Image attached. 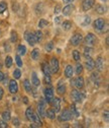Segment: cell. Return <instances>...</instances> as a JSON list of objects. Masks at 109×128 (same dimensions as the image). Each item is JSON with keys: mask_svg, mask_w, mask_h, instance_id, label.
Segmentation results:
<instances>
[{"mask_svg": "<svg viewBox=\"0 0 109 128\" xmlns=\"http://www.w3.org/2000/svg\"><path fill=\"white\" fill-rule=\"evenodd\" d=\"M71 97H72V100L75 103H82L84 101V99H85V94H82V92H80L79 90H74L71 92Z\"/></svg>", "mask_w": 109, "mask_h": 128, "instance_id": "obj_1", "label": "cell"}, {"mask_svg": "<svg viewBox=\"0 0 109 128\" xmlns=\"http://www.w3.org/2000/svg\"><path fill=\"white\" fill-rule=\"evenodd\" d=\"M44 94V100L46 103H51L52 100L54 99V90L52 88H45L43 90Z\"/></svg>", "mask_w": 109, "mask_h": 128, "instance_id": "obj_2", "label": "cell"}, {"mask_svg": "<svg viewBox=\"0 0 109 128\" xmlns=\"http://www.w3.org/2000/svg\"><path fill=\"white\" fill-rule=\"evenodd\" d=\"M73 118V114L71 113V111L69 110H64V112L60 115L59 117V121L61 122H66V121H69Z\"/></svg>", "mask_w": 109, "mask_h": 128, "instance_id": "obj_3", "label": "cell"}, {"mask_svg": "<svg viewBox=\"0 0 109 128\" xmlns=\"http://www.w3.org/2000/svg\"><path fill=\"white\" fill-rule=\"evenodd\" d=\"M45 100L44 99H40L39 103H38V107H37V112L40 117H44L45 116Z\"/></svg>", "mask_w": 109, "mask_h": 128, "instance_id": "obj_4", "label": "cell"}, {"mask_svg": "<svg viewBox=\"0 0 109 128\" xmlns=\"http://www.w3.org/2000/svg\"><path fill=\"white\" fill-rule=\"evenodd\" d=\"M59 68H60V64H59V60L57 58H52L51 60V65H50V69H51V72L52 73H57L59 71Z\"/></svg>", "mask_w": 109, "mask_h": 128, "instance_id": "obj_5", "label": "cell"}, {"mask_svg": "<svg viewBox=\"0 0 109 128\" xmlns=\"http://www.w3.org/2000/svg\"><path fill=\"white\" fill-rule=\"evenodd\" d=\"M71 84L76 86L77 88H82L84 86V78L82 76H78L71 82Z\"/></svg>", "mask_w": 109, "mask_h": 128, "instance_id": "obj_6", "label": "cell"}, {"mask_svg": "<svg viewBox=\"0 0 109 128\" xmlns=\"http://www.w3.org/2000/svg\"><path fill=\"white\" fill-rule=\"evenodd\" d=\"M24 38H25V40L27 41V43H28L30 46L36 45V37H35V33H30V32H26Z\"/></svg>", "mask_w": 109, "mask_h": 128, "instance_id": "obj_7", "label": "cell"}, {"mask_svg": "<svg viewBox=\"0 0 109 128\" xmlns=\"http://www.w3.org/2000/svg\"><path fill=\"white\" fill-rule=\"evenodd\" d=\"M82 41H83V36H82L81 34H75V35L71 38V44H72L73 46L80 45Z\"/></svg>", "mask_w": 109, "mask_h": 128, "instance_id": "obj_8", "label": "cell"}, {"mask_svg": "<svg viewBox=\"0 0 109 128\" xmlns=\"http://www.w3.org/2000/svg\"><path fill=\"white\" fill-rule=\"evenodd\" d=\"M85 43H86L87 46H89V47L94 46L95 43H96V37L93 35V34L89 33V34L86 36V38H85Z\"/></svg>", "mask_w": 109, "mask_h": 128, "instance_id": "obj_9", "label": "cell"}, {"mask_svg": "<svg viewBox=\"0 0 109 128\" xmlns=\"http://www.w3.org/2000/svg\"><path fill=\"white\" fill-rule=\"evenodd\" d=\"M95 4V0H84L82 3V8L84 11H88L90 10Z\"/></svg>", "mask_w": 109, "mask_h": 128, "instance_id": "obj_10", "label": "cell"}, {"mask_svg": "<svg viewBox=\"0 0 109 128\" xmlns=\"http://www.w3.org/2000/svg\"><path fill=\"white\" fill-rule=\"evenodd\" d=\"M9 92L13 94L18 92V84L15 82V79H12V80L9 82Z\"/></svg>", "mask_w": 109, "mask_h": 128, "instance_id": "obj_11", "label": "cell"}, {"mask_svg": "<svg viewBox=\"0 0 109 128\" xmlns=\"http://www.w3.org/2000/svg\"><path fill=\"white\" fill-rule=\"evenodd\" d=\"M105 26V20L103 18H97L94 22V28L97 30H102Z\"/></svg>", "mask_w": 109, "mask_h": 128, "instance_id": "obj_12", "label": "cell"}, {"mask_svg": "<svg viewBox=\"0 0 109 128\" xmlns=\"http://www.w3.org/2000/svg\"><path fill=\"white\" fill-rule=\"evenodd\" d=\"M75 9V6L73 4H68L67 6L64 7V9L62 10V12H63V14L65 15V16H69V15L72 14V12L74 11Z\"/></svg>", "mask_w": 109, "mask_h": 128, "instance_id": "obj_13", "label": "cell"}, {"mask_svg": "<svg viewBox=\"0 0 109 128\" xmlns=\"http://www.w3.org/2000/svg\"><path fill=\"white\" fill-rule=\"evenodd\" d=\"M51 103H52V105H53V107H54L53 110L56 112V113L60 112V110H61V99H59V98L53 99Z\"/></svg>", "mask_w": 109, "mask_h": 128, "instance_id": "obj_14", "label": "cell"}, {"mask_svg": "<svg viewBox=\"0 0 109 128\" xmlns=\"http://www.w3.org/2000/svg\"><path fill=\"white\" fill-rule=\"evenodd\" d=\"M95 66H96V68H97V70L99 72L104 70V60H103L102 57H98L97 58V60L95 62Z\"/></svg>", "mask_w": 109, "mask_h": 128, "instance_id": "obj_15", "label": "cell"}, {"mask_svg": "<svg viewBox=\"0 0 109 128\" xmlns=\"http://www.w3.org/2000/svg\"><path fill=\"white\" fill-rule=\"evenodd\" d=\"M85 65H86V68L88 70H93L95 68V61L93 60L91 57H88L87 60H86V63H85Z\"/></svg>", "mask_w": 109, "mask_h": 128, "instance_id": "obj_16", "label": "cell"}, {"mask_svg": "<svg viewBox=\"0 0 109 128\" xmlns=\"http://www.w3.org/2000/svg\"><path fill=\"white\" fill-rule=\"evenodd\" d=\"M57 92H58L59 94H64L66 92V86H65V84H63V80L59 82V84H58V88H57Z\"/></svg>", "mask_w": 109, "mask_h": 128, "instance_id": "obj_17", "label": "cell"}, {"mask_svg": "<svg viewBox=\"0 0 109 128\" xmlns=\"http://www.w3.org/2000/svg\"><path fill=\"white\" fill-rule=\"evenodd\" d=\"M91 80L94 82V84H95L96 86H99L100 79H99V74H98V72H93V73H92V75H91Z\"/></svg>", "mask_w": 109, "mask_h": 128, "instance_id": "obj_18", "label": "cell"}, {"mask_svg": "<svg viewBox=\"0 0 109 128\" xmlns=\"http://www.w3.org/2000/svg\"><path fill=\"white\" fill-rule=\"evenodd\" d=\"M23 86H24V90H26V92H28V94H32V92H33L32 84H30V82L28 80V79H24V82H23Z\"/></svg>", "mask_w": 109, "mask_h": 128, "instance_id": "obj_19", "label": "cell"}, {"mask_svg": "<svg viewBox=\"0 0 109 128\" xmlns=\"http://www.w3.org/2000/svg\"><path fill=\"white\" fill-rule=\"evenodd\" d=\"M32 82H33V84H34V86H35L36 88L39 86V84H40V82H39V79H38V77H37V74H36V72H33Z\"/></svg>", "mask_w": 109, "mask_h": 128, "instance_id": "obj_20", "label": "cell"}, {"mask_svg": "<svg viewBox=\"0 0 109 128\" xmlns=\"http://www.w3.org/2000/svg\"><path fill=\"white\" fill-rule=\"evenodd\" d=\"M25 116H26L27 120H29V121H33V117H34V110H33V108L28 107V108L26 109Z\"/></svg>", "mask_w": 109, "mask_h": 128, "instance_id": "obj_21", "label": "cell"}, {"mask_svg": "<svg viewBox=\"0 0 109 128\" xmlns=\"http://www.w3.org/2000/svg\"><path fill=\"white\" fill-rule=\"evenodd\" d=\"M42 71H43V74L44 76H51V69H50V66L48 65L46 63H43L42 64Z\"/></svg>", "mask_w": 109, "mask_h": 128, "instance_id": "obj_22", "label": "cell"}, {"mask_svg": "<svg viewBox=\"0 0 109 128\" xmlns=\"http://www.w3.org/2000/svg\"><path fill=\"white\" fill-rule=\"evenodd\" d=\"M65 75L68 78H71L73 76V67H72V65H67V67L65 69Z\"/></svg>", "mask_w": 109, "mask_h": 128, "instance_id": "obj_23", "label": "cell"}, {"mask_svg": "<svg viewBox=\"0 0 109 128\" xmlns=\"http://www.w3.org/2000/svg\"><path fill=\"white\" fill-rule=\"evenodd\" d=\"M45 116H46V117H49L50 119L53 120V119L56 118V112H55L53 109H49L48 111L45 112Z\"/></svg>", "mask_w": 109, "mask_h": 128, "instance_id": "obj_24", "label": "cell"}, {"mask_svg": "<svg viewBox=\"0 0 109 128\" xmlns=\"http://www.w3.org/2000/svg\"><path fill=\"white\" fill-rule=\"evenodd\" d=\"M17 52H18L19 55H22V56L25 55L26 54V47L23 46V45H19L18 48H17Z\"/></svg>", "mask_w": 109, "mask_h": 128, "instance_id": "obj_25", "label": "cell"}, {"mask_svg": "<svg viewBox=\"0 0 109 128\" xmlns=\"http://www.w3.org/2000/svg\"><path fill=\"white\" fill-rule=\"evenodd\" d=\"M106 10H107V8H106L104 5L99 4V5H97V6H96V11H97L99 14H103V13H105V12H106Z\"/></svg>", "mask_w": 109, "mask_h": 128, "instance_id": "obj_26", "label": "cell"}, {"mask_svg": "<svg viewBox=\"0 0 109 128\" xmlns=\"http://www.w3.org/2000/svg\"><path fill=\"white\" fill-rule=\"evenodd\" d=\"M2 119L5 121V122H8L10 119H11V115H10V112L9 111H5L2 113Z\"/></svg>", "mask_w": 109, "mask_h": 128, "instance_id": "obj_27", "label": "cell"}, {"mask_svg": "<svg viewBox=\"0 0 109 128\" xmlns=\"http://www.w3.org/2000/svg\"><path fill=\"white\" fill-rule=\"evenodd\" d=\"M92 52H93V49L91 47H86L85 49H84V56L86 57V58H88V57H90L91 56V54H92Z\"/></svg>", "mask_w": 109, "mask_h": 128, "instance_id": "obj_28", "label": "cell"}, {"mask_svg": "<svg viewBox=\"0 0 109 128\" xmlns=\"http://www.w3.org/2000/svg\"><path fill=\"white\" fill-rule=\"evenodd\" d=\"M32 58L34 60H37L39 58V50L38 49H34V51L32 52Z\"/></svg>", "mask_w": 109, "mask_h": 128, "instance_id": "obj_29", "label": "cell"}, {"mask_svg": "<svg viewBox=\"0 0 109 128\" xmlns=\"http://www.w3.org/2000/svg\"><path fill=\"white\" fill-rule=\"evenodd\" d=\"M35 37H36V43L40 42L41 39H42V33L40 30H36L35 32Z\"/></svg>", "mask_w": 109, "mask_h": 128, "instance_id": "obj_30", "label": "cell"}, {"mask_svg": "<svg viewBox=\"0 0 109 128\" xmlns=\"http://www.w3.org/2000/svg\"><path fill=\"white\" fill-rule=\"evenodd\" d=\"M6 9H7V3L5 1H1L0 2V14L6 11Z\"/></svg>", "mask_w": 109, "mask_h": 128, "instance_id": "obj_31", "label": "cell"}, {"mask_svg": "<svg viewBox=\"0 0 109 128\" xmlns=\"http://www.w3.org/2000/svg\"><path fill=\"white\" fill-rule=\"evenodd\" d=\"M73 58H74V60L75 61H80V59H81V56H80V53H79V51H77V50H74L73 51Z\"/></svg>", "mask_w": 109, "mask_h": 128, "instance_id": "obj_32", "label": "cell"}, {"mask_svg": "<svg viewBox=\"0 0 109 128\" xmlns=\"http://www.w3.org/2000/svg\"><path fill=\"white\" fill-rule=\"evenodd\" d=\"M44 49H45L46 52H51L54 49V43L53 42H49L48 44L44 46Z\"/></svg>", "mask_w": 109, "mask_h": 128, "instance_id": "obj_33", "label": "cell"}, {"mask_svg": "<svg viewBox=\"0 0 109 128\" xmlns=\"http://www.w3.org/2000/svg\"><path fill=\"white\" fill-rule=\"evenodd\" d=\"M33 121H34L35 123H37V124H38L39 126H41V125H42V123H41V120H40V118L38 117V115H37V114H35V113H34Z\"/></svg>", "mask_w": 109, "mask_h": 128, "instance_id": "obj_34", "label": "cell"}, {"mask_svg": "<svg viewBox=\"0 0 109 128\" xmlns=\"http://www.w3.org/2000/svg\"><path fill=\"white\" fill-rule=\"evenodd\" d=\"M5 66L7 68H9V67L12 66V58L10 56H7L6 59H5Z\"/></svg>", "mask_w": 109, "mask_h": 128, "instance_id": "obj_35", "label": "cell"}, {"mask_svg": "<svg viewBox=\"0 0 109 128\" xmlns=\"http://www.w3.org/2000/svg\"><path fill=\"white\" fill-rule=\"evenodd\" d=\"M62 26H63V28L65 30H69L72 28V24L70 22H64L63 24H62Z\"/></svg>", "mask_w": 109, "mask_h": 128, "instance_id": "obj_36", "label": "cell"}, {"mask_svg": "<svg viewBox=\"0 0 109 128\" xmlns=\"http://www.w3.org/2000/svg\"><path fill=\"white\" fill-rule=\"evenodd\" d=\"M17 41V34L15 33L14 30H12L11 32V38H10V42L11 43H15Z\"/></svg>", "mask_w": 109, "mask_h": 128, "instance_id": "obj_37", "label": "cell"}, {"mask_svg": "<svg viewBox=\"0 0 109 128\" xmlns=\"http://www.w3.org/2000/svg\"><path fill=\"white\" fill-rule=\"evenodd\" d=\"M48 24H49V22H48V20H40L39 22H38V28H42L46 26Z\"/></svg>", "mask_w": 109, "mask_h": 128, "instance_id": "obj_38", "label": "cell"}, {"mask_svg": "<svg viewBox=\"0 0 109 128\" xmlns=\"http://www.w3.org/2000/svg\"><path fill=\"white\" fill-rule=\"evenodd\" d=\"M13 76H14L15 79H19L20 76H21V71L19 69H15L14 72H13Z\"/></svg>", "mask_w": 109, "mask_h": 128, "instance_id": "obj_39", "label": "cell"}, {"mask_svg": "<svg viewBox=\"0 0 109 128\" xmlns=\"http://www.w3.org/2000/svg\"><path fill=\"white\" fill-rule=\"evenodd\" d=\"M82 71H83V66L81 65V64H79L78 63L77 65H76V73L79 75V74H81L82 73Z\"/></svg>", "mask_w": 109, "mask_h": 128, "instance_id": "obj_40", "label": "cell"}, {"mask_svg": "<svg viewBox=\"0 0 109 128\" xmlns=\"http://www.w3.org/2000/svg\"><path fill=\"white\" fill-rule=\"evenodd\" d=\"M71 113L73 114V116H74V114L76 115V116H79V112L77 111V109H76V107H75V105L73 104L72 105V107H71Z\"/></svg>", "mask_w": 109, "mask_h": 128, "instance_id": "obj_41", "label": "cell"}, {"mask_svg": "<svg viewBox=\"0 0 109 128\" xmlns=\"http://www.w3.org/2000/svg\"><path fill=\"white\" fill-rule=\"evenodd\" d=\"M90 22H91V18H90L89 16H85V18H84V20H83V22H82V26H88Z\"/></svg>", "mask_w": 109, "mask_h": 128, "instance_id": "obj_42", "label": "cell"}, {"mask_svg": "<svg viewBox=\"0 0 109 128\" xmlns=\"http://www.w3.org/2000/svg\"><path fill=\"white\" fill-rule=\"evenodd\" d=\"M12 123H13L14 127H19V125H20L19 119H18L17 117H15V118H13V119H12Z\"/></svg>", "mask_w": 109, "mask_h": 128, "instance_id": "obj_43", "label": "cell"}, {"mask_svg": "<svg viewBox=\"0 0 109 128\" xmlns=\"http://www.w3.org/2000/svg\"><path fill=\"white\" fill-rule=\"evenodd\" d=\"M15 61H16L17 65H18L19 67H21V66H22V61H21V59H20V56H19V55L15 56Z\"/></svg>", "mask_w": 109, "mask_h": 128, "instance_id": "obj_44", "label": "cell"}, {"mask_svg": "<svg viewBox=\"0 0 109 128\" xmlns=\"http://www.w3.org/2000/svg\"><path fill=\"white\" fill-rule=\"evenodd\" d=\"M7 122H5L3 119H0V128H7Z\"/></svg>", "mask_w": 109, "mask_h": 128, "instance_id": "obj_45", "label": "cell"}, {"mask_svg": "<svg viewBox=\"0 0 109 128\" xmlns=\"http://www.w3.org/2000/svg\"><path fill=\"white\" fill-rule=\"evenodd\" d=\"M103 119H105L106 122L109 121V113H108V111H105L103 113Z\"/></svg>", "mask_w": 109, "mask_h": 128, "instance_id": "obj_46", "label": "cell"}, {"mask_svg": "<svg viewBox=\"0 0 109 128\" xmlns=\"http://www.w3.org/2000/svg\"><path fill=\"white\" fill-rule=\"evenodd\" d=\"M61 11H62L61 5H57V6L55 7V13H59V12H61Z\"/></svg>", "mask_w": 109, "mask_h": 128, "instance_id": "obj_47", "label": "cell"}, {"mask_svg": "<svg viewBox=\"0 0 109 128\" xmlns=\"http://www.w3.org/2000/svg\"><path fill=\"white\" fill-rule=\"evenodd\" d=\"M44 80H45V82H48L49 84H51V82H52L51 76H44Z\"/></svg>", "mask_w": 109, "mask_h": 128, "instance_id": "obj_48", "label": "cell"}, {"mask_svg": "<svg viewBox=\"0 0 109 128\" xmlns=\"http://www.w3.org/2000/svg\"><path fill=\"white\" fill-rule=\"evenodd\" d=\"M4 48H5V50H6L7 52H10V50H11V49H10V46H9L7 43L4 44Z\"/></svg>", "mask_w": 109, "mask_h": 128, "instance_id": "obj_49", "label": "cell"}, {"mask_svg": "<svg viewBox=\"0 0 109 128\" xmlns=\"http://www.w3.org/2000/svg\"><path fill=\"white\" fill-rule=\"evenodd\" d=\"M4 76H5V74L2 72V71H0V82H2L3 79H4Z\"/></svg>", "mask_w": 109, "mask_h": 128, "instance_id": "obj_50", "label": "cell"}, {"mask_svg": "<svg viewBox=\"0 0 109 128\" xmlns=\"http://www.w3.org/2000/svg\"><path fill=\"white\" fill-rule=\"evenodd\" d=\"M3 94H4V90L2 88H0V100H1L3 98Z\"/></svg>", "mask_w": 109, "mask_h": 128, "instance_id": "obj_51", "label": "cell"}, {"mask_svg": "<svg viewBox=\"0 0 109 128\" xmlns=\"http://www.w3.org/2000/svg\"><path fill=\"white\" fill-rule=\"evenodd\" d=\"M55 22H56V24H60V22H61V18H59V16H58V18H55Z\"/></svg>", "mask_w": 109, "mask_h": 128, "instance_id": "obj_52", "label": "cell"}, {"mask_svg": "<svg viewBox=\"0 0 109 128\" xmlns=\"http://www.w3.org/2000/svg\"><path fill=\"white\" fill-rule=\"evenodd\" d=\"M30 126H32V127H40V126H39L37 123H33L32 125H30Z\"/></svg>", "mask_w": 109, "mask_h": 128, "instance_id": "obj_53", "label": "cell"}, {"mask_svg": "<svg viewBox=\"0 0 109 128\" xmlns=\"http://www.w3.org/2000/svg\"><path fill=\"white\" fill-rule=\"evenodd\" d=\"M23 102H24V104H28V99L26 97H23Z\"/></svg>", "mask_w": 109, "mask_h": 128, "instance_id": "obj_54", "label": "cell"}, {"mask_svg": "<svg viewBox=\"0 0 109 128\" xmlns=\"http://www.w3.org/2000/svg\"><path fill=\"white\" fill-rule=\"evenodd\" d=\"M74 0H64V2L65 3H71V2H73Z\"/></svg>", "mask_w": 109, "mask_h": 128, "instance_id": "obj_55", "label": "cell"}, {"mask_svg": "<svg viewBox=\"0 0 109 128\" xmlns=\"http://www.w3.org/2000/svg\"><path fill=\"white\" fill-rule=\"evenodd\" d=\"M101 1H103V2H107L108 0H101Z\"/></svg>", "mask_w": 109, "mask_h": 128, "instance_id": "obj_56", "label": "cell"}, {"mask_svg": "<svg viewBox=\"0 0 109 128\" xmlns=\"http://www.w3.org/2000/svg\"><path fill=\"white\" fill-rule=\"evenodd\" d=\"M0 68H1V66H0Z\"/></svg>", "mask_w": 109, "mask_h": 128, "instance_id": "obj_57", "label": "cell"}]
</instances>
